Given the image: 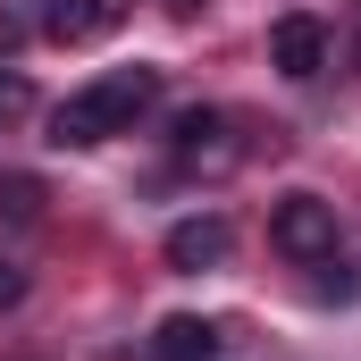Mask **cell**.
Segmentation results:
<instances>
[{
    "instance_id": "52a82bcc",
    "label": "cell",
    "mask_w": 361,
    "mask_h": 361,
    "mask_svg": "<svg viewBox=\"0 0 361 361\" xmlns=\"http://www.w3.org/2000/svg\"><path fill=\"white\" fill-rule=\"evenodd\" d=\"M126 8H135V0H59V8H51V34H59V42H101V34L126 25Z\"/></svg>"
},
{
    "instance_id": "6da1fadb",
    "label": "cell",
    "mask_w": 361,
    "mask_h": 361,
    "mask_svg": "<svg viewBox=\"0 0 361 361\" xmlns=\"http://www.w3.org/2000/svg\"><path fill=\"white\" fill-rule=\"evenodd\" d=\"M160 101V68H109L101 85L68 92L59 109H51V143H68V152H92V143H109V135H126L143 109Z\"/></svg>"
},
{
    "instance_id": "8fae6325",
    "label": "cell",
    "mask_w": 361,
    "mask_h": 361,
    "mask_svg": "<svg viewBox=\"0 0 361 361\" xmlns=\"http://www.w3.org/2000/svg\"><path fill=\"white\" fill-rule=\"evenodd\" d=\"M193 8H202V0H169V17H193Z\"/></svg>"
},
{
    "instance_id": "7c38bea8",
    "label": "cell",
    "mask_w": 361,
    "mask_h": 361,
    "mask_svg": "<svg viewBox=\"0 0 361 361\" xmlns=\"http://www.w3.org/2000/svg\"><path fill=\"white\" fill-rule=\"evenodd\" d=\"M353 68H361V42H353Z\"/></svg>"
},
{
    "instance_id": "9c48e42d",
    "label": "cell",
    "mask_w": 361,
    "mask_h": 361,
    "mask_svg": "<svg viewBox=\"0 0 361 361\" xmlns=\"http://www.w3.org/2000/svg\"><path fill=\"white\" fill-rule=\"evenodd\" d=\"M17 118H34V85L17 68H0V126H17Z\"/></svg>"
},
{
    "instance_id": "30bf717a",
    "label": "cell",
    "mask_w": 361,
    "mask_h": 361,
    "mask_svg": "<svg viewBox=\"0 0 361 361\" xmlns=\"http://www.w3.org/2000/svg\"><path fill=\"white\" fill-rule=\"evenodd\" d=\"M17 302H25V269H17V261H0V311H17Z\"/></svg>"
},
{
    "instance_id": "5b68a950",
    "label": "cell",
    "mask_w": 361,
    "mask_h": 361,
    "mask_svg": "<svg viewBox=\"0 0 361 361\" xmlns=\"http://www.w3.org/2000/svg\"><path fill=\"white\" fill-rule=\"evenodd\" d=\"M269 59H277V76L311 85V76L328 68V25H319V17H277V34H269Z\"/></svg>"
},
{
    "instance_id": "8992f818",
    "label": "cell",
    "mask_w": 361,
    "mask_h": 361,
    "mask_svg": "<svg viewBox=\"0 0 361 361\" xmlns=\"http://www.w3.org/2000/svg\"><path fill=\"white\" fill-rule=\"evenodd\" d=\"M219 353H227V328L202 319V311L160 319V336H152V361H219Z\"/></svg>"
},
{
    "instance_id": "ba28073f",
    "label": "cell",
    "mask_w": 361,
    "mask_h": 361,
    "mask_svg": "<svg viewBox=\"0 0 361 361\" xmlns=\"http://www.w3.org/2000/svg\"><path fill=\"white\" fill-rule=\"evenodd\" d=\"M42 202H51V193H42L34 177H0V219L25 227V219H42Z\"/></svg>"
},
{
    "instance_id": "3957f363",
    "label": "cell",
    "mask_w": 361,
    "mask_h": 361,
    "mask_svg": "<svg viewBox=\"0 0 361 361\" xmlns=\"http://www.w3.org/2000/svg\"><path fill=\"white\" fill-rule=\"evenodd\" d=\"M269 244L286 261H302V269H319V261H336V202H319V193H286L269 219Z\"/></svg>"
},
{
    "instance_id": "277c9868",
    "label": "cell",
    "mask_w": 361,
    "mask_h": 361,
    "mask_svg": "<svg viewBox=\"0 0 361 361\" xmlns=\"http://www.w3.org/2000/svg\"><path fill=\"white\" fill-rule=\"evenodd\" d=\"M160 252H169V269L202 277V269H219V261L235 252V227H227L219 210H202V219H177V227H169V244H160Z\"/></svg>"
},
{
    "instance_id": "7a4b0ae2",
    "label": "cell",
    "mask_w": 361,
    "mask_h": 361,
    "mask_svg": "<svg viewBox=\"0 0 361 361\" xmlns=\"http://www.w3.org/2000/svg\"><path fill=\"white\" fill-rule=\"evenodd\" d=\"M169 152H177V169L185 177H202V185H227L235 169H244V126L227 118V109H185L177 126H169Z\"/></svg>"
}]
</instances>
